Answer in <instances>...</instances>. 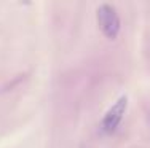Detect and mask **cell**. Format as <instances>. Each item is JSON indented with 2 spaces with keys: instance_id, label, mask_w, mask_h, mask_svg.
Listing matches in <instances>:
<instances>
[{
  "instance_id": "cell-3",
  "label": "cell",
  "mask_w": 150,
  "mask_h": 148,
  "mask_svg": "<svg viewBox=\"0 0 150 148\" xmlns=\"http://www.w3.org/2000/svg\"><path fill=\"white\" fill-rule=\"evenodd\" d=\"M80 148H85V147H80Z\"/></svg>"
},
{
  "instance_id": "cell-2",
  "label": "cell",
  "mask_w": 150,
  "mask_h": 148,
  "mask_svg": "<svg viewBox=\"0 0 150 148\" xmlns=\"http://www.w3.org/2000/svg\"><path fill=\"white\" fill-rule=\"evenodd\" d=\"M128 108V96H120L113 102V105L107 110V113L102 118L101 123V129L104 134H113L117 131V128L120 126L121 119H123L125 113H126Z\"/></svg>"
},
{
  "instance_id": "cell-1",
  "label": "cell",
  "mask_w": 150,
  "mask_h": 148,
  "mask_svg": "<svg viewBox=\"0 0 150 148\" xmlns=\"http://www.w3.org/2000/svg\"><path fill=\"white\" fill-rule=\"evenodd\" d=\"M98 24L101 32L104 34L105 38L109 40H115L120 34L121 29V21L117 13V10L109 3H102L98 8Z\"/></svg>"
}]
</instances>
